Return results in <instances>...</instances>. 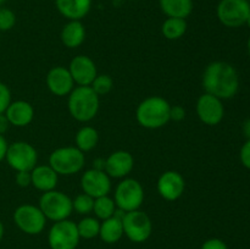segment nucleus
<instances>
[{
  "instance_id": "nucleus-7",
  "label": "nucleus",
  "mask_w": 250,
  "mask_h": 249,
  "mask_svg": "<svg viewBox=\"0 0 250 249\" xmlns=\"http://www.w3.org/2000/svg\"><path fill=\"white\" fill-rule=\"evenodd\" d=\"M144 199V190L141 183L132 178L122 181L116 188L115 202L117 207L124 211L138 210Z\"/></svg>"
},
{
  "instance_id": "nucleus-22",
  "label": "nucleus",
  "mask_w": 250,
  "mask_h": 249,
  "mask_svg": "<svg viewBox=\"0 0 250 249\" xmlns=\"http://www.w3.org/2000/svg\"><path fill=\"white\" fill-rule=\"evenodd\" d=\"M160 7L168 17L186 19L193 10L192 0H160Z\"/></svg>"
},
{
  "instance_id": "nucleus-42",
  "label": "nucleus",
  "mask_w": 250,
  "mask_h": 249,
  "mask_svg": "<svg viewBox=\"0 0 250 249\" xmlns=\"http://www.w3.org/2000/svg\"><path fill=\"white\" fill-rule=\"evenodd\" d=\"M5 1H6V0H0V5H2V4H4Z\"/></svg>"
},
{
  "instance_id": "nucleus-36",
  "label": "nucleus",
  "mask_w": 250,
  "mask_h": 249,
  "mask_svg": "<svg viewBox=\"0 0 250 249\" xmlns=\"http://www.w3.org/2000/svg\"><path fill=\"white\" fill-rule=\"evenodd\" d=\"M7 143L5 141V138L2 137V134H0V161L6 156V151H7Z\"/></svg>"
},
{
  "instance_id": "nucleus-4",
  "label": "nucleus",
  "mask_w": 250,
  "mask_h": 249,
  "mask_svg": "<svg viewBox=\"0 0 250 249\" xmlns=\"http://www.w3.org/2000/svg\"><path fill=\"white\" fill-rule=\"evenodd\" d=\"M39 207L45 217L56 222L67 219L73 209L72 200L66 194L56 190L44 193L39 202Z\"/></svg>"
},
{
  "instance_id": "nucleus-40",
  "label": "nucleus",
  "mask_w": 250,
  "mask_h": 249,
  "mask_svg": "<svg viewBox=\"0 0 250 249\" xmlns=\"http://www.w3.org/2000/svg\"><path fill=\"white\" fill-rule=\"evenodd\" d=\"M247 24H248V27L250 28V14H249V16H248V19H247V22H246Z\"/></svg>"
},
{
  "instance_id": "nucleus-14",
  "label": "nucleus",
  "mask_w": 250,
  "mask_h": 249,
  "mask_svg": "<svg viewBox=\"0 0 250 249\" xmlns=\"http://www.w3.org/2000/svg\"><path fill=\"white\" fill-rule=\"evenodd\" d=\"M70 73L73 81L80 85H89L97 77V67L88 56H76L70 65Z\"/></svg>"
},
{
  "instance_id": "nucleus-20",
  "label": "nucleus",
  "mask_w": 250,
  "mask_h": 249,
  "mask_svg": "<svg viewBox=\"0 0 250 249\" xmlns=\"http://www.w3.org/2000/svg\"><path fill=\"white\" fill-rule=\"evenodd\" d=\"M6 117L9 122L14 126H26L33 119V109H32L31 104L27 102H15L10 103V105L6 109Z\"/></svg>"
},
{
  "instance_id": "nucleus-6",
  "label": "nucleus",
  "mask_w": 250,
  "mask_h": 249,
  "mask_svg": "<svg viewBox=\"0 0 250 249\" xmlns=\"http://www.w3.org/2000/svg\"><path fill=\"white\" fill-rule=\"evenodd\" d=\"M250 14L248 0H221L217 6V17L227 27H241Z\"/></svg>"
},
{
  "instance_id": "nucleus-26",
  "label": "nucleus",
  "mask_w": 250,
  "mask_h": 249,
  "mask_svg": "<svg viewBox=\"0 0 250 249\" xmlns=\"http://www.w3.org/2000/svg\"><path fill=\"white\" fill-rule=\"evenodd\" d=\"M93 210L99 219L106 220L115 214V203L107 195H104L94 200Z\"/></svg>"
},
{
  "instance_id": "nucleus-9",
  "label": "nucleus",
  "mask_w": 250,
  "mask_h": 249,
  "mask_svg": "<svg viewBox=\"0 0 250 249\" xmlns=\"http://www.w3.org/2000/svg\"><path fill=\"white\" fill-rule=\"evenodd\" d=\"M77 225L68 220L58 221L49 232V246L51 249H76L80 242Z\"/></svg>"
},
{
  "instance_id": "nucleus-16",
  "label": "nucleus",
  "mask_w": 250,
  "mask_h": 249,
  "mask_svg": "<svg viewBox=\"0 0 250 249\" xmlns=\"http://www.w3.org/2000/svg\"><path fill=\"white\" fill-rule=\"evenodd\" d=\"M73 78L70 71L63 67H54L46 76V84L51 93L56 95H66L73 87Z\"/></svg>"
},
{
  "instance_id": "nucleus-12",
  "label": "nucleus",
  "mask_w": 250,
  "mask_h": 249,
  "mask_svg": "<svg viewBox=\"0 0 250 249\" xmlns=\"http://www.w3.org/2000/svg\"><path fill=\"white\" fill-rule=\"evenodd\" d=\"M197 112L199 119L204 124L215 126V124H220L224 117V105L219 98L207 93L198 100Z\"/></svg>"
},
{
  "instance_id": "nucleus-19",
  "label": "nucleus",
  "mask_w": 250,
  "mask_h": 249,
  "mask_svg": "<svg viewBox=\"0 0 250 249\" xmlns=\"http://www.w3.org/2000/svg\"><path fill=\"white\" fill-rule=\"evenodd\" d=\"M56 7L67 19L78 21L89 12L92 0H55Z\"/></svg>"
},
{
  "instance_id": "nucleus-39",
  "label": "nucleus",
  "mask_w": 250,
  "mask_h": 249,
  "mask_svg": "<svg viewBox=\"0 0 250 249\" xmlns=\"http://www.w3.org/2000/svg\"><path fill=\"white\" fill-rule=\"evenodd\" d=\"M2 236H4V226H2V222L0 221V241H1Z\"/></svg>"
},
{
  "instance_id": "nucleus-34",
  "label": "nucleus",
  "mask_w": 250,
  "mask_h": 249,
  "mask_svg": "<svg viewBox=\"0 0 250 249\" xmlns=\"http://www.w3.org/2000/svg\"><path fill=\"white\" fill-rule=\"evenodd\" d=\"M16 182L21 187H27V186H29V183H32L31 173L28 171H19L16 176Z\"/></svg>"
},
{
  "instance_id": "nucleus-30",
  "label": "nucleus",
  "mask_w": 250,
  "mask_h": 249,
  "mask_svg": "<svg viewBox=\"0 0 250 249\" xmlns=\"http://www.w3.org/2000/svg\"><path fill=\"white\" fill-rule=\"evenodd\" d=\"M16 16L9 9H0V31H9L15 26Z\"/></svg>"
},
{
  "instance_id": "nucleus-41",
  "label": "nucleus",
  "mask_w": 250,
  "mask_h": 249,
  "mask_svg": "<svg viewBox=\"0 0 250 249\" xmlns=\"http://www.w3.org/2000/svg\"><path fill=\"white\" fill-rule=\"evenodd\" d=\"M248 51H249V55H250V38H249V41H248Z\"/></svg>"
},
{
  "instance_id": "nucleus-1",
  "label": "nucleus",
  "mask_w": 250,
  "mask_h": 249,
  "mask_svg": "<svg viewBox=\"0 0 250 249\" xmlns=\"http://www.w3.org/2000/svg\"><path fill=\"white\" fill-rule=\"evenodd\" d=\"M203 85L208 94L219 99L234 97L239 87V78L236 68L227 62L216 61L210 63L203 76Z\"/></svg>"
},
{
  "instance_id": "nucleus-17",
  "label": "nucleus",
  "mask_w": 250,
  "mask_h": 249,
  "mask_svg": "<svg viewBox=\"0 0 250 249\" xmlns=\"http://www.w3.org/2000/svg\"><path fill=\"white\" fill-rule=\"evenodd\" d=\"M133 167V158L128 151H115L105 161V170L112 177H125Z\"/></svg>"
},
{
  "instance_id": "nucleus-11",
  "label": "nucleus",
  "mask_w": 250,
  "mask_h": 249,
  "mask_svg": "<svg viewBox=\"0 0 250 249\" xmlns=\"http://www.w3.org/2000/svg\"><path fill=\"white\" fill-rule=\"evenodd\" d=\"M15 224L27 234H38L45 226V215L33 205H21L14 214Z\"/></svg>"
},
{
  "instance_id": "nucleus-38",
  "label": "nucleus",
  "mask_w": 250,
  "mask_h": 249,
  "mask_svg": "<svg viewBox=\"0 0 250 249\" xmlns=\"http://www.w3.org/2000/svg\"><path fill=\"white\" fill-rule=\"evenodd\" d=\"M243 132H244V136H246L248 139H250V119L244 122Z\"/></svg>"
},
{
  "instance_id": "nucleus-24",
  "label": "nucleus",
  "mask_w": 250,
  "mask_h": 249,
  "mask_svg": "<svg viewBox=\"0 0 250 249\" xmlns=\"http://www.w3.org/2000/svg\"><path fill=\"white\" fill-rule=\"evenodd\" d=\"M98 143V132L93 127H83L76 136V144L81 151H88Z\"/></svg>"
},
{
  "instance_id": "nucleus-28",
  "label": "nucleus",
  "mask_w": 250,
  "mask_h": 249,
  "mask_svg": "<svg viewBox=\"0 0 250 249\" xmlns=\"http://www.w3.org/2000/svg\"><path fill=\"white\" fill-rule=\"evenodd\" d=\"M73 209L80 214H89L94 208V198L88 194H80L72 202Z\"/></svg>"
},
{
  "instance_id": "nucleus-15",
  "label": "nucleus",
  "mask_w": 250,
  "mask_h": 249,
  "mask_svg": "<svg viewBox=\"0 0 250 249\" xmlns=\"http://www.w3.org/2000/svg\"><path fill=\"white\" fill-rule=\"evenodd\" d=\"M158 189L161 197L167 200H175L180 198L185 190V180L176 171H167L159 178Z\"/></svg>"
},
{
  "instance_id": "nucleus-29",
  "label": "nucleus",
  "mask_w": 250,
  "mask_h": 249,
  "mask_svg": "<svg viewBox=\"0 0 250 249\" xmlns=\"http://www.w3.org/2000/svg\"><path fill=\"white\" fill-rule=\"evenodd\" d=\"M92 88L98 95L106 94V93H109L110 89L112 88V80L107 75L97 76L95 80L93 81Z\"/></svg>"
},
{
  "instance_id": "nucleus-25",
  "label": "nucleus",
  "mask_w": 250,
  "mask_h": 249,
  "mask_svg": "<svg viewBox=\"0 0 250 249\" xmlns=\"http://www.w3.org/2000/svg\"><path fill=\"white\" fill-rule=\"evenodd\" d=\"M187 23L185 19L168 17L163 24V33L167 39H178L185 34Z\"/></svg>"
},
{
  "instance_id": "nucleus-18",
  "label": "nucleus",
  "mask_w": 250,
  "mask_h": 249,
  "mask_svg": "<svg viewBox=\"0 0 250 249\" xmlns=\"http://www.w3.org/2000/svg\"><path fill=\"white\" fill-rule=\"evenodd\" d=\"M125 211H115L109 219L104 220L103 225H100L99 234L102 239L106 243H115L119 241L124 234V226H122V217H124Z\"/></svg>"
},
{
  "instance_id": "nucleus-10",
  "label": "nucleus",
  "mask_w": 250,
  "mask_h": 249,
  "mask_svg": "<svg viewBox=\"0 0 250 249\" xmlns=\"http://www.w3.org/2000/svg\"><path fill=\"white\" fill-rule=\"evenodd\" d=\"M7 163L16 171H31L36 167L37 151L31 144L26 142H16L7 148Z\"/></svg>"
},
{
  "instance_id": "nucleus-31",
  "label": "nucleus",
  "mask_w": 250,
  "mask_h": 249,
  "mask_svg": "<svg viewBox=\"0 0 250 249\" xmlns=\"http://www.w3.org/2000/svg\"><path fill=\"white\" fill-rule=\"evenodd\" d=\"M10 100H11V94L4 83L0 82V114H4L6 111L7 106L10 105Z\"/></svg>"
},
{
  "instance_id": "nucleus-23",
  "label": "nucleus",
  "mask_w": 250,
  "mask_h": 249,
  "mask_svg": "<svg viewBox=\"0 0 250 249\" xmlns=\"http://www.w3.org/2000/svg\"><path fill=\"white\" fill-rule=\"evenodd\" d=\"M84 27L80 21H71L70 23L63 27L62 33H61L62 43L68 48H76V46L81 45L84 41Z\"/></svg>"
},
{
  "instance_id": "nucleus-2",
  "label": "nucleus",
  "mask_w": 250,
  "mask_h": 249,
  "mask_svg": "<svg viewBox=\"0 0 250 249\" xmlns=\"http://www.w3.org/2000/svg\"><path fill=\"white\" fill-rule=\"evenodd\" d=\"M71 115L78 121H89L99 109V98L89 85H81L72 90L68 99Z\"/></svg>"
},
{
  "instance_id": "nucleus-27",
  "label": "nucleus",
  "mask_w": 250,
  "mask_h": 249,
  "mask_svg": "<svg viewBox=\"0 0 250 249\" xmlns=\"http://www.w3.org/2000/svg\"><path fill=\"white\" fill-rule=\"evenodd\" d=\"M77 229L78 233H80V237L85 239H90L94 238L95 236L99 234L100 225L98 222V220L93 219V217H85V219H83L77 225Z\"/></svg>"
},
{
  "instance_id": "nucleus-35",
  "label": "nucleus",
  "mask_w": 250,
  "mask_h": 249,
  "mask_svg": "<svg viewBox=\"0 0 250 249\" xmlns=\"http://www.w3.org/2000/svg\"><path fill=\"white\" fill-rule=\"evenodd\" d=\"M170 117L175 121H181V120L185 119V109L181 106H173L171 107Z\"/></svg>"
},
{
  "instance_id": "nucleus-5",
  "label": "nucleus",
  "mask_w": 250,
  "mask_h": 249,
  "mask_svg": "<svg viewBox=\"0 0 250 249\" xmlns=\"http://www.w3.org/2000/svg\"><path fill=\"white\" fill-rule=\"evenodd\" d=\"M50 167L60 175H72L78 172L84 165V155L78 148L56 149L49 158Z\"/></svg>"
},
{
  "instance_id": "nucleus-21",
  "label": "nucleus",
  "mask_w": 250,
  "mask_h": 249,
  "mask_svg": "<svg viewBox=\"0 0 250 249\" xmlns=\"http://www.w3.org/2000/svg\"><path fill=\"white\" fill-rule=\"evenodd\" d=\"M31 176L34 187L44 192L53 190L58 183V173L50 166H37L32 170Z\"/></svg>"
},
{
  "instance_id": "nucleus-37",
  "label": "nucleus",
  "mask_w": 250,
  "mask_h": 249,
  "mask_svg": "<svg viewBox=\"0 0 250 249\" xmlns=\"http://www.w3.org/2000/svg\"><path fill=\"white\" fill-rule=\"evenodd\" d=\"M9 120H7L6 115L4 114H0V134H2L4 132L7 131L9 128Z\"/></svg>"
},
{
  "instance_id": "nucleus-8",
  "label": "nucleus",
  "mask_w": 250,
  "mask_h": 249,
  "mask_svg": "<svg viewBox=\"0 0 250 249\" xmlns=\"http://www.w3.org/2000/svg\"><path fill=\"white\" fill-rule=\"evenodd\" d=\"M124 233L136 243L146 241L151 234V221L148 215L143 211L133 210L128 211L122 217Z\"/></svg>"
},
{
  "instance_id": "nucleus-32",
  "label": "nucleus",
  "mask_w": 250,
  "mask_h": 249,
  "mask_svg": "<svg viewBox=\"0 0 250 249\" xmlns=\"http://www.w3.org/2000/svg\"><path fill=\"white\" fill-rule=\"evenodd\" d=\"M241 160L242 164L250 170V139L244 143L241 149Z\"/></svg>"
},
{
  "instance_id": "nucleus-33",
  "label": "nucleus",
  "mask_w": 250,
  "mask_h": 249,
  "mask_svg": "<svg viewBox=\"0 0 250 249\" xmlns=\"http://www.w3.org/2000/svg\"><path fill=\"white\" fill-rule=\"evenodd\" d=\"M202 249H229V248H227L226 243L222 242L221 239L212 238L205 242V243L203 244Z\"/></svg>"
},
{
  "instance_id": "nucleus-13",
  "label": "nucleus",
  "mask_w": 250,
  "mask_h": 249,
  "mask_svg": "<svg viewBox=\"0 0 250 249\" xmlns=\"http://www.w3.org/2000/svg\"><path fill=\"white\" fill-rule=\"evenodd\" d=\"M83 190L85 194L90 195L92 198H100L107 195L111 188V183H110L109 176L100 170H88L84 175L82 176V181H81Z\"/></svg>"
},
{
  "instance_id": "nucleus-3",
  "label": "nucleus",
  "mask_w": 250,
  "mask_h": 249,
  "mask_svg": "<svg viewBox=\"0 0 250 249\" xmlns=\"http://www.w3.org/2000/svg\"><path fill=\"white\" fill-rule=\"evenodd\" d=\"M171 106L165 99L151 97L141 103L137 109V120L146 128H159L168 122Z\"/></svg>"
}]
</instances>
